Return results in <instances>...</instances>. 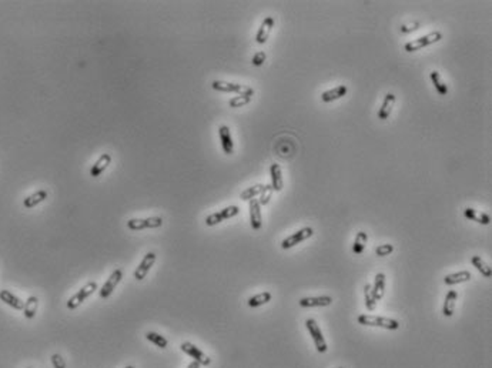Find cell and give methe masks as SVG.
<instances>
[{"instance_id":"277c9868","label":"cell","mask_w":492,"mask_h":368,"mask_svg":"<svg viewBox=\"0 0 492 368\" xmlns=\"http://www.w3.org/2000/svg\"><path fill=\"white\" fill-rule=\"evenodd\" d=\"M441 39H442V33L441 32L428 33V34L422 36V37H418V39H414V40L406 43L405 52H417V50H421L422 47H427L429 44H434V43L439 42Z\"/></svg>"},{"instance_id":"8fae6325","label":"cell","mask_w":492,"mask_h":368,"mask_svg":"<svg viewBox=\"0 0 492 368\" xmlns=\"http://www.w3.org/2000/svg\"><path fill=\"white\" fill-rule=\"evenodd\" d=\"M180 348H182L183 353H186L187 356H190L192 358H194V361L200 363L201 366H208V364L211 363L210 357H207L200 348L196 347V346L192 344V343H183Z\"/></svg>"},{"instance_id":"603a6c76","label":"cell","mask_w":492,"mask_h":368,"mask_svg":"<svg viewBox=\"0 0 492 368\" xmlns=\"http://www.w3.org/2000/svg\"><path fill=\"white\" fill-rule=\"evenodd\" d=\"M47 199V191L46 190H39L36 193H33L30 196H27L24 200H23V206L26 209H33L36 207L37 204H40L42 201H44Z\"/></svg>"},{"instance_id":"7a4b0ae2","label":"cell","mask_w":492,"mask_h":368,"mask_svg":"<svg viewBox=\"0 0 492 368\" xmlns=\"http://www.w3.org/2000/svg\"><path fill=\"white\" fill-rule=\"evenodd\" d=\"M211 87L214 90L223 92V93H235L238 96H248V97H253L254 95V90L250 86L230 83V82H223V80H214L211 83Z\"/></svg>"},{"instance_id":"5b68a950","label":"cell","mask_w":492,"mask_h":368,"mask_svg":"<svg viewBox=\"0 0 492 368\" xmlns=\"http://www.w3.org/2000/svg\"><path fill=\"white\" fill-rule=\"evenodd\" d=\"M305 327H307L310 336L312 337V340H314V344H315L317 351H318V353H325L328 347H327L325 338L322 336V331H321L320 326L317 324V321L312 320V318H308V320H305Z\"/></svg>"},{"instance_id":"ba28073f","label":"cell","mask_w":492,"mask_h":368,"mask_svg":"<svg viewBox=\"0 0 492 368\" xmlns=\"http://www.w3.org/2000/svg\"><path fill=\"white\" fill-rule=\"evenodd\" d=\"M312 233L314 232H312L311 227H304V229H301V230H298L297 233L291 234V236L287 237V239H284V240L281 242V248H284V250L293 248L294 245H297V244L302 243L304 240H307V239H310L311 236H312Z\"/></svg>"},{"instance_id":"f1b7e54d","label":"cell","mask_w":492,"mask_h":368,"mask_svg":"<svg viewBox=\"0 0 492 368\" xmlns=\"http://www.w3.org/2000/svg\"><path fill=\"white\" fill-rule=\"evenodd\" d=\"M429 77H431V82H432L434 87H435V90L438 92L439 95L445 96L448 93V87H447V84L442 82L441 74H439L438 72H435V70L431 72V73H429Z\"/></svg>"},{"instance_id":"e0dca14e","label":"cell","mask_w":492,"mask_h":368,"mask_svg":"<svg viewBox=\"0 0 492 368\" xmlns=\"http://www.w3.org/2000/svg\"><path fill=\"white\" fill-rule=\"evenodd\" d=\"M394 105H395V95L387 93L384 97V102L381 105V109L378 112V119L380 120H387L388 117L391 116V113H393Z\"/></svg>"},{"instance_id":"cb8c5ba5","label":"cell","mask_w":492,"mask_h":368,"mask_svg":"<svg viewBox=\"0 0 492 368\" xmlns=\"http://www.w3.org/2000/svg\"><path fill=\"white\" fill-rule=\"evenodd\" d=\"M464 216H465L467 219H470V220L472 221H477V223L484 224V226H488V224L491 223V217H490L487 213H478V211L471 209V207H468V209L464 210Z\"/></svg>"},{"instance_id":"b9f144b4","label":"cell","mask_w":492,"mask_h":368,"mask_svg":"<svg viewBox=\"0 0 492 368\" xmlns=\"http://www.w3.org/2000/svg\"><path fill=\"white\" fill-rule=\"evenodd\" d=\"M27 368H32V367H27Z\"/></svg>"},{"instance_id":"7bdbcfd3","label":"cell","mask_w":492,"mask_h":368,"mask_svg":"<svg viewBox=\"0 0 492 368\" xmlns=\"http://www.w3.org/2000/svg\"><path fill=\"white\" fill-rule=\"evenodd\" d=\"M340 368H344V367H340Z\"/></svg>"},{"instance_id":"d590c367","label":"cell","mask_w":492,"mask_h":368,"mask_svg":"<svg viewBox=\"0 0 492 368\" xmlns=\"http://www.w3.org/2000/svg\"><path fill=\"white\" fill-rule=\"evenodd\" d=\"M393 251H394V245L393 244H381V245H378L375 248V254L378 257H385V255L391 254Z\"/></svg>"},{"instance_id":"d4e9b609","label":"cell","mask_w":492,"mask_h":368,"mask_svg":"<svg viewBox=\"0 0 492 368\" xmlns=\"http://www.w3.org/2000/svg\"><path fill=\"white\" fill-rule=\"evenodd\" d=\"M471 277H472V275H471L470 271H458V273L448 274V275H445V278H444V283H445L447 285H455V284H460V283L470 281Z\"/></svg>"},{"instance_id":"5bb4252c","label":"cell","mask_w":492,"mask_h":368,"mask_svg":"<svg viewBox=\"0 0 492 368\" xmlns=\"http://www.w3.org/2000/svg\"><path fill=\"white\" fill-rule=\"evenodd\" d=\"M332 298L330 295H321V297H304L298 301V304L304 308L311 307H327L331 305Z\"/></svg>"},{"instance_id":"ab89813d","label":"cell","mask_w":492,"mask_h":368,"mask_svg":"<svg viewBox=\"0 0 492 368\" xmlns=\"http://www.w3.org/2000/svg\"><path fill=\"white\" fill-rule=\"evenodd\" d=\"M201 367V364L200 363H197V361H193V363H190L189 364V367L187 368H200Z\"/></svg>"},{"instance_id":"8d00e7d4","label":"cell","mask_w":492,"mask_h":368,"mask_svg":"<svg viewBox=\"0 0 492 368\" xmlns=\"http://www.w3.org/2000/svg\"><path fill=\"white\" fill-rule=\"evenodd\" d=\"M266 59H267V54L264 52H257L256 54H254V57H253V64L254 66H263L264 64V62H266Z\"/></svg>"},{"instance_id":"9c48e42d","label":"cell","mask_w":492,"mask_h":368,"mask_svg":"<svg viewBox=\"0 0 492 368\" xmlns=\"http://www.w3.org/2000/svg\"><path fill=\"white\" fill-rule=\"evenodd\" d=\"M121 278H123V271L120 268H116L113 273L110 274V277H108V280L104 283V285L101 287L100 297L101 298H108L111 295V293L114 291V288L117 287L118 283L121 281Z\"/></svg>"},{"instance_id":"ac0fdd59","label":"cell","mask_w":492,"mask_h":368,"mask_svg":"<svg viewBox=\"0 0 492 368\" xmlns=\"http://www.w3.org/2000/svg\"><path fill=\"white\" fill-rule=\"evenodd\" d=\"M270 176H271V187L274 189V191H281L284 187V180L280 164L274 163L270 166Z\"/></svg>"},{"instance_id":"484cf974","label":"cell","mask_w":492,"mask_h":368,"mask_svg":"<svg viewBox=\"0 0 492 368\" xmlns=\"http://www.w3.org/2000/svg\"><path fill=\"white\" fill-rule=\"evenodd\" d=\"M37 307H39V298L36 295H30L26 303H24V307H23V314L26 318L32 320L33 317L36 316L37 313Z\"/></svg>"},{"instance_id":"83f0119b","label":"cell","mask_w":492,"mask_h":368,"mask_svg":"<svg viewBox=\"0 0 492 368\" xmlns=\"http://www.w3.org/2000/svg\"><path fill=\"white\" fill-rule=\"evenodd\" d=\"M471 263H472V265L480 271V273L485 277V278H491L492 277V270H491V267L488 265V264L485 263L484 260H482L481 257L480 255H472V258H471Z\"/></svg>"},{"instance_id":"f35d334b","label":"cell","mask_w":492,"mask_h":368,"mask_svg":"<svg viewBox=\"0 0 492 368\" xmlns=\"http://www.w3.org/2000/svg\"><path fill=\"white\" fill-rule=\"evenodd\" d=\"M417 29H419V23H418V21H415V23H412L411 26H402V27H401V32L409 33V32H414V30H417Z\"/></svg>"},{"instance_id":"60d3db41","label":"cell","mask_w":492,"mask_h":368,"mask_svg":"<svg viewBox=\"0 0 492 368\" xmlns=\"http://www.w3.org/2000/svg\"><path fill=\"white\" fill-rule=\"evenodd\" d=\"M126 368H134V367H133V366H127V367H126Z\"/></svg>"},{"instance_id":"7402d4cb","label":"cell","mask_w":492,"mask_h":368,"mask_svg":"<svg viewBox=\"0 0 492 368\" xmlns=\"http://www.w3.org/2000/svg\"><path fill=\"white\" fill-rule=\"evenodd\" d=\"M457 298H458V293L455 290H449L448 294L445 295V301H444V307H442V314L444 316L451 317L454 314Z\"/></svg>"},{"instance_id":"52a82bcc","label":"cell","mask_w":492,"mask_h":368,"mask_svg":"<svg viewBox=\"0 0 492 368\" xmlns=\"http://www.w3.org/2000/svg\"><path fill=\"white\" fill-rule=\"evenodd\" d=\"M163 226L161 217H149V219H130L127 221V227L130 230L139 232L144 229H159Z\"/></svg>"},{"instance_id":"6da1fadb","label":"cell","mask_w":492,"mask_h":368,"mask_svg":"<svg viewBox=\"0 0 492 368\" xmlns=\"http://www.w3.org/2000/svg\"><path fill=\"white\" fill-rule=\"evenodd\" d=\"M358 323L361 326L368 327H380V328H385V330H398L399 328V323L394 320V318H388V317H377L373 314H361L358 316Z\"/></svg>"},{"instance_id":"f546056e","label":"cell","mask_w":492,"mask_h":368,"mask_svg":"<svg viewBox=\"0 0 492 368\" xmlns=\"http://www.w3.org/2000/svg\"><path fill=\"white\" fill-rule=\"evenodd\" d=\"M367 242H368V236H367V233L364 232L357 233V237H355V242H354V245H353L354 254H363L364 250H365V247H367Z\"/></svg>"},{"instance_id":"836d02e7","label":"cell","mask_w":492,"mask_h":368,"mask_svg":"<svg viewBox=\"0 0 492 368\" xmlns=\"http://www.w3.org/2000/svg\"><path fill=\"white\" fill-rule=\"evenodd\" d=\"M364 297H365V307L368 311H373L375 308L374 298H373V293H371V284H365L364 287Z\"/></svg>"},{"instance_id":"9a60e30c","label":"cell","mask_w":492,"mask_h":368,"mask_svg":"<svg viewBox=\"0 0 492 368\" xmlns=\"http://www.w3.org/2000/svg\"><path fill=\"white\" fill-rule=\"evenodd\" d=\"M273 27H274V17L268 16V17H266V19L263 20L261 26H260V29H258V32H257L256 42L258 43V44H264V43L267 42L268 36H270V33L273 30Z\"/></svg>"},{"instance_id":"4fadbf2b","label":"cell","mask_w":492,"mask_h":368,"mask_svg":"<svg viewBox=\"0 0 492 368\" xmlns=\"http://www.w3.org/2000/svg\"><path fill=\"white\" fill-rule=\"evenodd\" d=\"M218 134H220V141H221V147L225 154H233L234 153V143H233V137H231V131L228 126H220L218 128Z\"/></svg>"},{"instance_id":"8992f818","label":"cell","mask_w":492,"mask_h":368,"mask_svg":"<svg viewBox=\"0 0 492 368\" xmlns=\"http://www.w3.org/2000/svg\"><path fill=\"white\" fill-rule=\"evenodd\" d=\"M238 213H240V209H238L237 206H228V207H225L223 210L210 214V216L205 219V224H207L208 227H213V226L220 224L221 221L228 220V219H231V217H235Z\"/></svg>"},{"instance_id":"2e32d148","label":"cell","mask_w":492,"mask_h":368,"mask_svg":"<svg viewBox=\"0 0 492 368\" xmlns=\"http://www.w3.org/2000/svg\"><path fill=\"white\" fill-rule=\"evenodd\" d=\"M110 163H111V156L108 153H103L100 157L97 158L96 163L92 166V168H90V176L92 177H98L108 167Z\"/></svg>"},{"instance_id":"e575fe53","label":"cell","mask_w":492,"mask_h":368,"mask_svg":"<svg viewBox=\"0 0 492 368\" xmlns=\"http://www.w3.org/2000/svg\"><path fill=\"white\" fill-rule=\"evenodd\" d=\"M250 102H251V97H248V96H235V97L228 100V105H230V107L235 109V107H243V106L248 105Z\"/></svg>"},{"instance_id":"44dd1931","label":"cell","mask_w":492,"mask_h":368,"mask_svg":"<svg viewBox=\"0 0 492 368\" xmlns=\"http://www.w3.org/2000/svg\"><path fill=\"white\" fill-rule=\"evenodd\" d=\"M0 300H1L4 304H7L9 307H11V308H14V310H23V307H24V303L21 301L20 298L16 297V295L13 294V293H10V291H7V290H1V291H0Z\"/></svg>"},{"instance_id":"ffe728a7","label":"cell","mask_w":492,"mask_h":368,"mask_svg":"<svg viewBox=\"0 0 492 368\" xmlns=\"http://www.w3.org/2000/svg\"><path fill=\"white\" fill-rule=\"evenodd\" d=\"M347 92H348L347 86L340 84V86H337V87H334V89H330V90L324 92V93L321 95V100H322L324 103H330V102H334V100H338V99L344 97V96L347 95Z\"/></svg>"},{"instance_id":"d6986e66","label":"cell","mask_w":492,"mask_h":368,"mask_svg":"<svg viewBox=\"0 0 492 368\" xmlns=\"http://www.w3.org/2000/svg\"><path fill=\"white\" fill-rule=\"evenodd\" d=\"M371 293H373V298L374 301H380L383 297H384L385 293V274L384 273H378L375 275L374 278V284L371 285Z\"/></svg>"},{"instance_id":"4316f807","label":"cell","mask_w":492,"mask_h":368,"mask_svg":"<svg viewBox=\"0 0 492 368\" xmlns=\"http://www.w3.org/2000/svg\"><path fill=\"white\" fill-rule=\"evenodd\" d=\"M271 298H273V295H271L270 291H263V293H260V294H256L253 295V297H250L248 301H247V305L251 307V308H256V307H260V305H264L267 304V303H270Z\"/></svg>"},{"instance_id":"d6a6232c","label":"cell","mask_w":492,"mask_h":368,"mask_svg":"<svg viewBox=\"0 0 492 368\" xmlns=\"http://www.w3.org/2000/svg\"><path fill=\"white\" fill-rule=\"evenodd\" d=\"M273 193H274V189L271 187V184H266L264 186V189H263V191L260 193V199H258V203H260V206H267L268 203H270V200H271V197H273Z\"/></svg>"},{"instance_id":"1f68e13d","label":"cell","mask_w":492,"mask_h":368,"mask_svg":"<svg viewBox=\"0 0 492 368\" xmlns=\"http://www.w3.org/2000/svg\"><path fill=\"white\" fill-rule=\"evenodd\" d=\"M146 338H147L149 341H151L153 344H156V347L166 348L167 346H169V341H167V338H164V337L160 336V334H157V333H154V331H150V333H147V334H146Z\"/></svg>"},{"instance_id":"7c38bea8","label":"cell","mask_w":492,"mask_h":368,"mask_svg":"<svg viewBox=\"0 0 492 368\" xmlns=\"http://www.w3.org/2000/svg\"><path fill=\"white\" fill-rule=\"evenodd\" d=\"M248 209H250V223H251V227L253 230L258 232L263 226V219H261V206L260 203L256 199L250 200V204H248Z\"/></svg>"},{"instance_id":"3957f363","label":"cell","mask_w":492,"mask_h":368,"mask_svg":"<svg viewBox=\"0 0 492 368\" xmlns=\"http://www.w3.org/2000/svg\"><path fill=\"white\" fill-rule=\"evenodd\" d=\"M97 290V283L96 281H90L87 283L86 285H83L75 295H72L67 301V308L69 310H76L79 305H82L85 303L86 300L93 294L95 291Z\"/></svg>"},{"instance_id":"30bf717a","label":"cell","mask_w":492,"mask_h":368,"mask_svg":"<svg viewBox=\"0 0 492 368\" xmlns=\"http://www.w3.org/2000/svg\"><path fill=\"white\" fill-rule=\"evenodd\" d=\"M156 260H157V255H156V252H147L146 255H144V258L141 260V263L139 264V267L134 270V278L136 280H139V281H141L146 275H147V273L150 271V268L154 265V263H156Z\"/></svg>"},{"instance_id":"74e56055","label":"cell","mask_w":492,"mask_h":368,"mask_svg":"<svg viewBox=\"0 0 492 368\" xmlns=\"http://www.w3.org/2000/svg\"><path fill=\"white\" fill-rule=\"evenodd\" d=\"M52 364H53L54 368H66V363H64V358L60 356V354H53L52 356Z\"/></svg>"},{"instance_id":"4dcf8cb0","label":"cell","mask_w":492,"mask_h":368,"mask_svg":"<svg viewBox=\"0 0 492 368\" xmlns=\"http://www.w3.org/2000/svg\"><path fill=\"white\" fill-rule=\"evenodd\" d=\"M263 189H264L263 184H256V186H253V187H248V189L244 190V191L241 193L240 199L243 201L253 200V199H256V197L260 196V193L263 191Z\"/></svg>"}]
</instances>
